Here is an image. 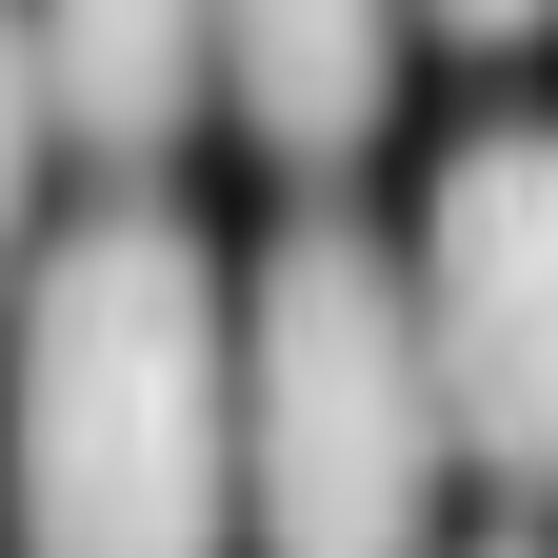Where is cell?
Returning <instances> with one entry per match:
<instances>
[{"mask_svg":"<svg viewBox=\"0 0 558 558\" xmlns=\"http://www.w3.org/2000/svg\"><path fill=\"white\" fill-rule=\"evenodd\" d=\"M0 538L21 558H220V259L160 199H100L81 240H21L0 279Z\"/></svg>","mask_w":558,"mask_h":558,"instance_id":"cell-1","label":"cell"},{"mask_svg":"<svg viewBox=\"0 0 558 558\" xmlns=\"http://www.w3.org/2000/svg\"><path fill=\"white\" fill-rule=\"evenodd\" d=\"M220 459L259 558H439V379L399 319V240L279 220L259 279H220Z\"/></svg>","mask_w":558,"mask_h":558,"instance_id":"cell-2","label":"cell"},{"mask_svg":"<svg viewBox=\"0 0 558 558\" xmlns=\"http://www.w3.org/2000/svg\"><path fill=\"white\" fill-rule=\"evenodd\" d=\"M399 319H418V379H439V459L538 499V459H558V140L538 120H478L439 160Z\"/></svg>","mask_w":558,"mask_h":558,"instance_id":"cell-3","label":"cell"},{"mask_svg":"<svg viewBox=\"0 0 558 558\" xmlns=\"http://www.w3.org/2000/svg\"><path fill=\"white\" fill-rule=\"evenodd\" d=\"M399 0H199V100H240L259 160H360L379 100H399Z\"/></svg>","mask_w":558,"mask_h":558,"instance_id":"cell-4","label":"cell"},{"mask_svg":"<svg viewBox=\"0 0 558 558\" xmlns=\"http://www.w3.org/2000/svg\"><path fill=\"white\" fill-rule=\"evenodd\" d=\"M21 60H40V120L81 160H180L199 120V0H21Z\"/></svg>","mask_w":558,"mask_h":558,"instance_id":"cell-5","label":"cell"},{"mask_svg":"<svg viewBox=\"0 0 558 558\" xmlns=\"http://www.w3.org/2000/svg\"><path fill=\"white\" fill-rule=\"evenodd\" d=\"M40 160H60V120H40V60H21V0H0V279L40 240Z\"/></svg>","mask_w":558,"mask_h":558,"instance_id":"cell-6","label":"cell"},{"mask_svg":"<svg viewBox=\"0 0 558 558\" xmlns=\"http://www.w3.org/2000/svg\"><path fill=\"white\" fill-rule=\"evenodd\" d=\"M399 21H439V40H478V60H499V40H538V0H399Z\"/></svg>","mask_w":558,"mask_h":558,"instance_id":"cell-7","label":"cell"},{"mask_svg":"<svg viewBox=\"0 0 558 558\" xmlns=\"http://www.w3.org/2000/svg\"><path fill=\"white\" fill-rule=\"evenodd\" d=\"M478 558H538V538H478Z\"/></svg>","mask_w":558,"mask_h":558,"instance_id":"cell-8","label":"cell"}]
</instances>
